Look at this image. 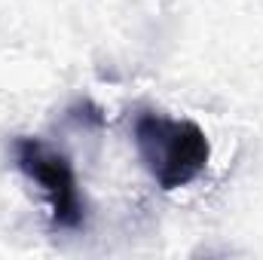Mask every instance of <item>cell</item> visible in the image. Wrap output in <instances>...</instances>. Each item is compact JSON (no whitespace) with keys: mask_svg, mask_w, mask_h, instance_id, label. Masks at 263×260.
I'll return each mask as SVG.
<instances>
[{"mask_svg":"<svg viewBox=\"0 0 263 260\" xmlns=\"http://www.w3.org/2000/svg\"><path fill=\"white\" fill-rule=\"evenodd\" d=\"M12 159H15V169L43 190L49 205V220L55 230L77 233L86 227V202L80 193V181H77L73 162L62 150L49 147L40 138L18 135L12 141Z\"/></svg>","mask_w":263,"mask_h":260,"instance_id":"2","label":"cell"},{"mask_svg":"<svg viewBox=\"0 0 263 260\" xmlns=\"http://www.w3.org/2000/svg\"><path fill=\"white\" fill-rule=\"evenodd\" d=\"M132 141L141 165L165 193L190 187L211 162L208 135L193 120L141 110L132 126Z\"/></svg>","mask_w":263,"mask_h":260,"instance_id":"1","label":"cell"}]
</instances>
